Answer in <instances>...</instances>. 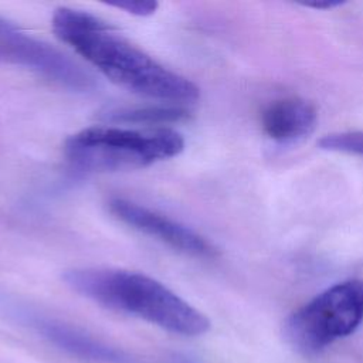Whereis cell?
I'll return each instance as SVG.
<instances>
[{"label": "cell", "instance_id": "obj_1", "mask_svg": "<svg viewBox=\"0 0 363 363\" xmlns=\"http://www.w3.org/2000/svg\"><path fill=\"white\" fill-rule=\"evenodd\" d=\"M52 31L108 79L128 91L174 105L193 104L200 98L196 84L159 64L95 14L58 7L52 14Z\"/></svg>", "mask_w": 363, "mask_h": 363}, {"label": "cell", "instance_id": "obj_2", "mask_svg": "<svg viewBox=\"0 0 363 363\" xmlns=\"http://www.w3.org/2000/svg\"><path fill=\"white\" fill-rule=\"evenodd\" d=\"M77 294L112 311L140 318L167 332L199 336L210 329L208 318L157 279L116 268H72L62 274Z\"/></svg>", "mask_w": 363, "mask_h": 363}, {"label": "cell", "instance_id": "obj_3", "mask_svg": "<svg viewBox=\"0 0 363 363\" xmlns=\"http://www.w3.org/2000/svg\"><path fill=\"white\" fill-rule=\"evenodd\" d=\"M183 136L173 129L136 130L118 126L85 128L64 142L65 157L88 172H123L177 156Z\"/></svg>", "mask_w": 363, "mask_h": 363}, {"label": "cell", "instance_id": "obj_4", "mask_svg": "<svg viewBox=\"0 0 363 363\" xmlns=\"http://www.w3.org/2000/svg\"><path fill=\"white\" fill-rule=\"evenodd\" d=\"M363 320V281L332 285L295 311L284 325L289 346L303 356L320 353L349 336Z\"/></svg>", "mask_w": 363, "mask_h": 363}, {"label": "cell", "instance_id": "obj_5", "mask_svg": "<svg viewBox=\"0 0 363 363\" xmlns=\"http://www.w3.org/2000/svg\"><path fill=\"white\" fill-rule=\"evenodd\" d=\"M0 60L43 75L74 92H89L95 77L65 52L0 17Z\"/></svg>", "mask_w": 363, "mask_h": 363}, {"label": "cell", "instance_id": "obj_6", "mask_svg": "<svg viewBox=\"0 0 363 363\" xmlns=\"http://www.w3.org/2000/svg\"><path fill=\"white\" fill-rule=\"evenodd\" d=\"M108 208L119 221L179 252L196 258H211L217 254L213 244L190 227L135 201L112 197L108 201Z\"/></svg>", "mask_w": 363, "mask_h": 363}, {"label": "cell", "instance_id": "obj_7", "mask_svg": "<svg viewBox=\"0 0 363 363\" xmlns=\"http://www.w3.org/2000/svg\"><path fill=\"white\" fill-rule=\"evenodd\" d=\"M316 122V108L299 96L274 101L261 115V126L265 135L281 143L295 142L311 135Z\"/></svg>", "mask_w": 363, "mask_h": 363}, {"label": "cell", "instance_id": "obj_8", "mask_svg": "<svg viewBox=\"0 0 363 363\" xmlns=\"http://www.w3.org/2000/svg\"><path fill=\"white\" fill-rule=\"evenodd\" d=\"M38 329L51 343L81 359L99 363H129L122 350L95 339L84 330L57 320H40Z\"/></svg>", "mask_w": 363, "mask_h": 363}, {"label": "cell", "instance_id": "obj_9", "mask_svg": "<svg viewBox=\"0 0 363 363\" xmlns=\"http://www.w3.org/2000/svg\"><path fill=\"white\" fill-rule=\"evenodd\" d=\"M104 119L113 123L126 125H167L184 122L191 116V112L180 105H145L125 106L106 111Z\"/></svg>", "mask_w": 363, "mask_h": 363}, {"label": "cell", "instance_id": "obj_10", "mask_svg": "<svg viewBox=\"0 0 363 363\" xmlns=\"http://www.w3.org/2000/svg\"><path fill=\"white\" fill-rule=\"evenodd\" d=\"M320 149L356 153L363 156V132H340L323 136L318 142Z\"/></svg>", "mask_w": 363, "mask_h": 363}, {"label": "cell", "instance_id": "obj_11", "mask_svg": "<svg viewBox=\"0 0 363 363\" xmlns=\"http://www.w3.org/2000/svg\"><path fill=\"white\" fill-rule=\"evenodd\" d=\"M109 7L121 9L129 14L146 17L155 14L159 7V3L155 0H119V1H109L106 3Z\"/></svg>", "mask_w": 363, "mask_h": 363}, {"label": "cell", "instance_id": "obj_12", "mask_svg": "<svg viewBox=\"0 0 363 363\" xmlns=\"http://www.w3.org/2000/svg\"><path fill=\"white\" fill-rule=\"evenodd\" d=\"M339 4H342V3H340V1H325V3L315 1V3H305V6L313 7V9H330V7H335V6H339Z\"/></svg>", "mask_w": 363, "mask_h": 363}]
</instances>
